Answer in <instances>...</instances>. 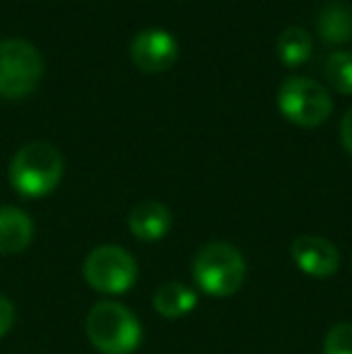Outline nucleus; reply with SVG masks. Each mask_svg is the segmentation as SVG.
I'll use <instances>...</instances> for the list:
<instances>
[{"instance_id":"nucleus-8","label":"nucleus","mask_w":352,"mask_h":354,"mask_svg":"<svg viewBox=\"0 0 352 354\" xmlns=\"http://www.w3.org/2000/svg\"><path fill=\"white\" fill-rule=\"evenodd\" d=\"M292 261L304 275L316 277V280H326V277L335 275L340 266V253L328 239L324 236H299L292 241L290 246Z\"/></svg>"},{"instance_id":"nucleus-2","label":"nucleus","mask_w":352,"mask_h":354,"mask_svg":"<svg viewBox=\"0 0 352 354\" xmlns=\"http://www.w3.org/2000/svg\"><path fill=\"white\" fill-rule=\"evenodd\" d=\"M87 337L102 354H133L142 342V326L136 313L116 301H99L85 321Z\"/></svg>"},{"instance_id":"nucleus-17","label":"nucleus","mask_w":352,"mask_h":354,"mask_svg":"<svg viewBox=\"0 0 352 354\" xmlns=\"http://www.w3.org/2000/svg\"><path fill=\"white\" fill-rule=\"evenodd\" d=\"M340 138H343V145L345 149L352 154V106L345 111L343 116V123H340Z\"/></svg>"},{"instance_id":"nucleus-1","label":"nucleus","mask_w":352,"mask_h":354,"mask_svg":"<svg viewBox=\"0 0 352 354\" xmlns=\"http://www.w3.org/2000/svg\"><path fill=\"white\" fill-rule=\"evenodd\" d=\"M63 154L51 142H27L10 162V186L22 198H44L61 183Z\"/></svg>"},{"instance_id":"nucleus-15","label":"nucleus","mask_w":352,"mask_h":354,"mask_svg":"<svg viewBox=\"0 0 352 354\" xmlns=\"http://www.w3.org/2000/svg\"><path fill=\"white\" fill-rule=\"evenodd\" d=\"M324 354H352V323H338L324 340Z\"/></svg>"},{"instance_id":"nucleus-14","label":"nucleus","mask_w":352,"mask_h":354,"mask_svg":"<svg viewBox=\"0 0 352 354\" xmlns=\"http://www.w3.org/2000/svg\"><path fill=\"white\" fill-rule=\"evenodd\" d=\"M326 77L328 84L338 94L350 97L352 94V53L350 51H335L326 61Z\"/></svg>"},{"instance_id":"nucleus-4","label":"nucleus","mask_w":352,"mask_h":354,"mask_svg":"<svg viewBox=\"0 0 352 354\" xmlns=\"http://www.w3.org/2000/svg\"><path fill=\"white\" fill-rule=\"evenodd\" d=\"M44 77V58L24 39L0 41V97L22 99L37 89Z\"/></svg>"},{"instance_id":"nucleus-16","label":"nucleus","mask_w":352,"mask_h":354,"mask_svg":"<svg viewBox=\"0 0 352 354\" xmlns=\"http://www.w3.org/2000/svg\"><path fill=\"white\" fill-rule=\"evenodd\" d=\"M12 326H15V304L8 297H0V337L8 335Z\"/></svg>"},{"instance_id":"nucleus-11","label":"nucleus","mask_w":352,"mask_h":354,"mask_svg":"<svg viewBox=\"0 0 352 354\" xmlns=\"http://www.w3.org/2000/svg\"><path fill=\"white\" fill-rule=\"evenodd\" d=\"M198 294L183 282H167L152 297V306L165 318H183L196 308Z\"/></svg>"},{"instance_id":"nucleus-12","label":"nucleus","mask_w":352,"mask_h":354,"mask_svg":"<svg viewBox=\"0 0 352 354\" xmlns=\"http://www.w3.org/2000/svg\"><path fill=\"white\" fill-rule=\"evenodd\" d=\"M319 34L326 44H348L352 39V10L340 0H331L319 12Z\"/></svg>"},{"instance_id":"nucleus-7","label":"nucleus","mask_w":352,"mask_h":354,"mask_svg":"<svg viewBox=\"0 0 352 354\" xmlns=\"http://www.w3.org/2000/svg\"><path fill=\"white\" fill-rule=\"evenodd\" d=\"M178 58V41L167 29H145L131 44L133 66L145 75L169 71Z\"/></svg>"},{"instance_id":"nucleus-9","label":"nucleus","mask_w":352,"mask_h":354,"mask_svg":"<svg viewBox=\"0 0 352 354\" xmlns=\"http://www.w3.org/2000/svg\"><path fill=\"white\" fill-rule=\"evenodd\" d=\"M128 227H131L133 236L140 241H160L172 229V212L165 203L142 201L128 214Z\"/></svg>"},{"instance_id":"nucleus-5","label":"nucleus","mask_w":352,"mask_h":354,"mask_svg":"<svg viewBox=\"0 0 352 354\" xmlns=\"http://www.w3.org/2000/svg\"><path fill=\"white\" fill-rule=\"evenodd\" d=\"M277 109L299 128H316L331 116L333 99L328 89L309 77H287L277 89Z\"/></svg>"},{"instance_id":"nucleus-6","label":"nucleus","mask_w":352,"mask_h":354,"mask_svg":"<svg viewBox=\"0 0 352 354\" xmlns=\"http://www.w3.org/2000/svg\"><path fill=\"white\" fill-rule=\"evenodd\" d=\"M82 275L99 294H123L138 280V263L121 246H99L85 258Z\"/></svg>"},{"instance_id":"nucleus-10","label":"nucleus","mask_w":352,"mask_h":354,"mask_svg":"<svg viewBox=\"0 0 352 354\" xmlns=\"http://www.w3.org/2000/svg\"><path fill=\"white\" fill-rule=\"evenodd\" d=\"M34 224L24 210L12 205L0 207V256H17L32 243Z\"/></svg>"},{"instance_id":"nucleus-13","label":"nucleus","mask_w":352,"mask_h":354,"mask_svg":"<svg viewBox=\"0 0 352 354\" xmlns=\"http://www.w3.org/2000/svg\"><path fill=\"white\" fill-rule=\"evenodd\" d=\"M311 34L302 27H287L277 39V56L287 68L304 66L311 58Z\"/></svg>"},{"instance_id":"nucleus-3","label":"nucleus","mask_w":352,"mask_h":354,"mask_svg":"<svg viewBox=\"0 0 352 354\" xmlns=\"http://www.w3.org/2000/svg\"><path fill=\"white\" fill-rule=\"evenodd\" d=\"M193 277L203 294L215 299L232 297L246 280L244 256L234 246L212 241L198 251L193 261Z\"/></svg>"}]
</instances>
